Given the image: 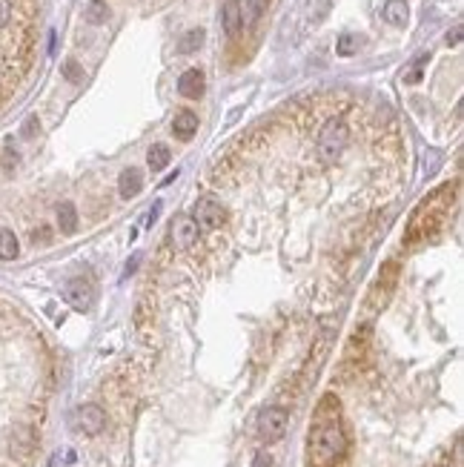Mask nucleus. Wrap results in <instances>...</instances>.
<instances>
[{
  "label": "nucleus",
  "instance_id": "20",
  "mask_svg": "<svg viewBox=\"0 0 464 467\" xmlns=\"http://www.w3.org/2000/svg\"><path fill=\"white\" fill-rule=\"evenodd\" d=\"M61 72H64V77H66L69 84H84V66L77 64V61H66Z\"/></svg>",
  "mask_w": 464,
  "mask_h": 467
},
{
  "label": "nucleus",
  "instance_id": "24",
  "mask_svg": "<svg viewBox=\"0 0 464 467\" xmlns=\"http://www.w3.org/2000/svg\"><path fill=\"white\" fill-rule=\"evenodd\" d=\"M32 241H35V244H37V241H49V229H46V227L35 229V232H32Z\"/></svg>",
  "mask_w": 464,
  "mask_h": 467
},
{
  "label": "nucleus",
  "instance_id": "13",
  "mask_svg": "<svg viewBox=\"0 0 464 467\" xmlns=\"http://www.w3.org/2000/svg\"><path fill=\"white\" fill-rule=\"evenodd\" d=\"M407 17H410V12H407V3H404V0H387V6H384V21L387 23L404 26Z\"/></svg>",
  "mask_w": 464,
  "mask_h": 467
},
{
  "label": "nucleus",
  "instance_id": "10",
  "mask_svg": "<svg viewBox=\"0 0 464 467\" xmlns=\"http://www.w3.org/2000/svg\"><path fill=\"white\" fill-rule=\"evenodd\" d=\"M172 132H175V138L189 141L192 135L198 132V115H195V112H189V109L178 112V115H175V121H172Z\"/></svg>",
  "mask_w": 464,
  "mask_h": 467
},
{
  "label": "nucleus",
  "instance_id": "25",
  "mask_svg": "<svg viewBox=\"0 0 464 467\" xmlns=\"http://www.w3.org/2000/svg\"><path fill=\"white\" fill-rule=\"evenodd\" d=\"M35 132H37V118H29V121L23 124V135H26V138H32Z\"/></svg>",
  "mask_w": 464,
  "mask_h": 467
},
{
  "label": "nucleus",
  "instance_id": "4",
  "mask_svg": "<svg viewBox=\"0 0 464 467\" xmlns=\"http://www.w3.org/2000/svg\"><path fill=\"white\" fill-rule=\"evenodd\" d=\"M72 424L81 433H86V436H98L106 427V413L101 410L98 404H84V407H77V410H75Z\"/></svg>",
  "mask_w": 464,
  "mask_h": 467
},
{
  "label": "nucleus",
  "instance_id": "26",
  "mask_svg": "<svg viewBox=\"0 0 464 467\" xmlns=\"http://www.w3.org/2000/svg\"><path fill=\"white\" fill-rule=\"evenodd\" d=\"M458 41H461V26H456V29H453V35H447V44H453V46H456Z\"/></svg>",
  "mask_w": 464,
  "mask_h": 467
},
{
  "label": "nucleus",
  "instance_id": "22",
  "mask_svg": "<svg viewBox=\"0 0 464 467\" xmlns=\"http://www.w3.org/2000/svg\"><path fill=\"white\" fill-rule=\"evenodd\" d=\"M14 166H17V155H14V149H6V155H3V169L12 172Z\"/></svg>",
  "mask_w": 464,
  "mask_h": 467
},
{
  "label": "nucleus",
  "instance_id": "6",
  "mask_svg": "<svg viewBox=\"0 0 464 467\" xmlns=\"http://www.w3.org/2000/svg\"><path fill=\"white\" fill-rule=\"evenodd\" d=\"M195 221H201V227H206V229H215L226 221V209L212 198H201L195 204Z\"/></svg>",
  "mask_w": 464,
  "mask_h": 467
},
{
  "label": "nucleus",
  "instance_id": "7",
  "mask_svg": "<svg viewBox=\"0 0 464 467\" xmlns=\"http://www.w3.org/2000/svg\"><path fill=\"white\" fill-rule=\"evenodd\" d=\"M64 296H66V301H69L75 309H89V307H92V298H95V289H92L89 281L75 278V281L66 284Z\"/></svg>",
  "mask_w": 464,
  "mask_h": 467
},
{
  "label": "nucleus",
  "instance_id": "27",
  "mask_svg": "<svg viewBox=\"0 0 464 467\" xmlns=\"http://www.w3.org/2000/svg\"><path fill=\"white\" fill-rule=\"evenodd\" d=\"M138 261H141L138 256H132V261L126 264V276H129V272H135V267H138Z\"/></svg>",
  "mask_w": 464,
  "mask_h": 467
},
{
  "label": "nucleus",
  "instance_id": "11",
  "mask_svg": "<svg viewBox=\"0 0 464 467\" xmlns=\"http://www.w3.org/2000/svg\"><path fill=\"white\" fill-rule=\"evenodd\" d=\"M141 189H144V175L138 169H124L121 172V181H118L121 198H135Z\"/></svg>",
  "mask_w": 464,
  "mask_h": 467
},
{
  "label": "nucleus",
  "instance_id": "17",
  "mask_svg": "<svg viewBox=\"0 0 464 467\" xmlns=\"http://www.w3.org/2000/svg\"><path fill=\"white\" fill-rule=\"evenodd\" d=\"M169 158H172V152H169L164 144H155V146L149 149V169H152V172H161V169H166Z\"/></svg>",
  "mask_w": 464,
  "mask_h": 467
},
{
  "label": "nucleus",
  "instance_id": "14",
  "mask_svg": "<svg viewBox=\"0 0 464 467\" xmlns=\"http://www.w3.org/2000/svg\"><path fill=\"white\" fill-rule=\"evenodd\" d=\"M57 227H61V232H66V236L77 229V212L69 201H64L61 207H57Z\"/></svg>",
  "mask_w": 464,
  "mask_h": 467
},
{
  "label": "nucleus",
  "instance_id": "19",
  "mask_svg": "<svg viewBox=\"0 0 464 467\" xmlns=\"http://www.w3.org/2000/svg\"><path fill=\"white\" fill-rule=\"evenodd\" d=\"M358 46H361V37H358V35H341L338 44H336V52H338L341 57H350V55L358 52Z\"/></svg>",
  "mask_w": 464,
  "mask_h": 467
},
{
  "label": "nucleus",
  "instance_id": "23",
  "mask_svg": "<svg viewBox=\"0 0 464 467\" xmlns=\"http://www.w3.org/2000/svg\"><path fill=\"white\" fill-rule=\"evenodd\" d=\"M253 467H273V459H269V453H258Z\"/></svg>",
  "mask_w": 464,
  "mask_h": 467
},
{
  "label": "nucleus",
  "instance_id": "3",
  "mask_svg": "<svg viewBox=\"0 0 464 467\" xmlns=\"http://www.w3.org/2000/svg\"><path fill=\"white\" fill-rule=\"evenodd\" d=\"M350 144V126L341 115H333V118H327L318 129V138H316V149H318V158L321 161H333L347 149Z\"/></svg>",
  "mask_w": 464,
  "mask_h": 467
},
{
  "label": "nucleus",
  "instance_id": "15",
  "mask_svg": "<svg viewBox=\"0 0 464 467\" xmlns=\"http://www.w3.org/2000/svg\"><path fill=\"white\" fill-rule=\"evenodd\" d=\"M17 252H21V247H17L14 232L12 229H0V258L12 261V258H17Z\"/></svg>",
  "mask_w": 464,
  "mask_h": 467
},
{
  "label": "nucleus",
  "instance_id": "8",
  "mask_svg": "<svg viewBox=\"0 0 464 467\" xmlns=\"http://www.w3.org/2000/svg\"><path fill=\"white\" fill-rule=\"evenodd\" d=\"M169 236L178 247H189V244H195V238H198V224L192 218H186V216H178L169 227Z\"/></svg>",
  "mask_w": 464,
  "mask_h": 467
},
{
  "label": "nucleus",
  "instance_id": "1",
  "mask_svg": "<svg viewBox=\"0 0 464 467\" xmlns=\"http://www.w3.org/2000/svg\"><path fill=\"white\" fill-rule=\"evenodd\" d=\"M307 456H309V464L313 467H336L347 456V433L341 427L338 401L333 396H324L318 410H316Z\"/></svg>",
  "mask_w": 464,
  "mask_h": 467
},
{
  "label": "nucleus",
  "instance_id": "2",
  "mask_svg": "<svg viewBox=\"0 0 464 467\" xmlns=\"http://www.w3.org/2000/svg\"><path fill=\"white\" fill-rule=\"evenodd\" d=\"M453 201V189L450 187H441L438 192L421 204V209L413 216L410 229H407V241H418V238H427L444 224V216H447V204Z\"/></svg>",
  "mask_w": 464,
  "mask_h": 467
},
{
  "label": "nucleus",
  "instance_id": "12",
  "mask_svg": "<svg viewBox=\"0 0 464 467\" xmlns=\"http://www.w3.org/2000/svg\"><path fill=\"white\" fill-rule=\"evenodd\" d=\"M221 17H224V32L229 37L238 35V29H241V3H238V0H226Z\"/></svg>",
  "mask_w": 464,
  "mask_h": 467
},
{
  "label": "nucleus",
  "instance_id": "16",
  "mask_svg": "<svg viewBox=\"0 0 464 467\" xmlns=\"http://www.w3.org/2000/svg\"><path fill=\"white\" fill-rule=\"evenodd\" d=\"M204 44V29H189L181 41H178V52L181 55H189V52H198Z\"/></svg>",
  "mask_w": 464,
  "mask_h": 467
},
{
  "label": "nucleus",
  "instance_id": "5",
  "mask_svg": "<svg viewBox=\"0 0 464 467\" xmlns=\"http://www.w3.org/2000/svg\"><path fill=\"white\" fill-rule=\"evenodd\" d=\"M258 433L264 441H278L287 433V413L281 407H267L258 416Z\"/></svg>",
  "mask_w": 464,
  "mask_h": 467
},
{
  "label": "nucleus",
  "instance_id": "18",
  "mask_svg": "<svg viewBox=\"0 0 464 467\" xmlns=\"http://www.w3.org/2000/svg\"><path fill=\"white\" fill-rule=\"evenodd\" d=\"M106 17H109V6L104 3V0H89V6H86V23H106Z\"/></svg>",
  "mask_w": 464,
  "mask_h": 467
},
{
  "label": "nucleus",
  "instance_id": "9",
  "mask_svg": "<svg viewBox=\"0 0 464 467\" xmlns=\"http://www.w3.org/2000/svg\"><path fill=\"white\" fill-rule=\"evenodd\" d=\"M178 92L189 101H198L204 95V72L201 69H186L178 77Z\"/></svg>",
  "mask_w": 464,
  "mask_h": 467
},
{
  "label": "nucleus",
  "instance_id": "21",
  "mask_svg": "<svg viewBox=\"0 0 464 467\" xmlns=\"http://www.w3.org/2000/svg\"><path fill=\"white\" fill-rule=\"evenodd\" d=\"M14 21V3L12 0H0V32H6Z\"/></svg>",
  "mask_w": 464,
  "mask_h": 467
}]
</instances>
